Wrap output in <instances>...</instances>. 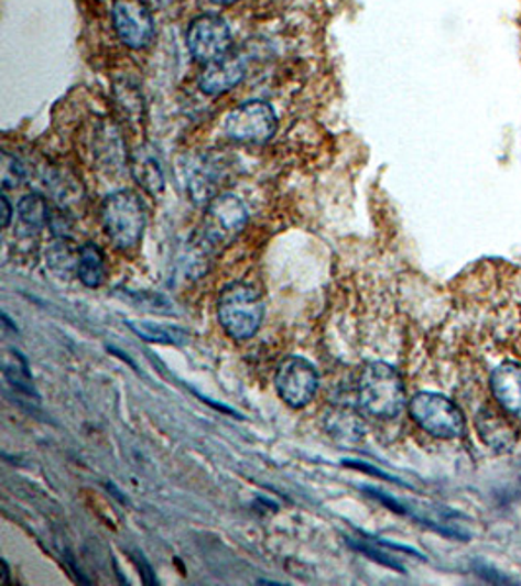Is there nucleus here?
<instances>
[{
  "mask_svg": "<svg viewBox=\"0 0 521 586\" xmlns=\"http://www.w3.org/2000/svg\"><path fill=\"white\" fill-rule=\"evenodd\" d=\"M280 120L272 104L265 100H248L229 112L222 123V130L231 141L260 145L274 138Z\"/></svg>",
  "mask_w": 521,
  "mask_h": 586,
  "instance_id": "obj_5",
  "label": "nucleus"
},
{
  "mask_svg": "<svg viewBox=\"0 0 521 586\" xmlns=\"http://www.w3.org/2000/svg\"><path fill=\"white\" fill-rule=\"evenodd\" d=\"M102 227L110 241L121 250L135 249L146 225V209L135 191L113 192L102 202Z\"/></svg>",
  "mask_w": 521,
  "mask_h": 586,
  "instance_id": "obj_3",
  "label": "nucleus"
},
{
  "mask_svg": "<svg viewBox=\"0 0 521 586\" xmlns=\"http://www.w3.org/2000/svg\"><path fill=\"white\" fill-rule=\"evenodd\" d=\"M0 202H2L0 206H2V211H4V214H2V227H9L10 219H12V206H10V202L7 196H2Z\"/></svg>",
  "mask_w": 521,
  "mask_h": 586,
  "instance_id": "obj_22",
  "label": "nucleus"
},
{
  "mask_svg": "<svg viewBox=\"0 0 521 586\" xmlns=\"http://www.w3.org/2000/svg\"><path fill=\"white\" fill-rule=\"evenodd\" d=\"M128 327L146 343L164 346L188 345L189 333L186 328L163 325L154 321H128Z\"/></svg>",
  "mask_w": 521,
  "mask_h": 586,
  "instance_id": "obj_14",
  "label": "nucleus"
},
{
  "mask_svg": "<svg viewBox=\"0 0 521 586\" xmlns=\"http://www.w3.org/2000/svg\"><path fill=\"white\" fill-rule=\"evenodd\" d=\"M326 431L338 444L356 446L366 436V424L350 409H340L326 416Z\"/></svg>",
  "mask_w": 521,
  "mask_h": 586,
  "instance_id": "obj_12",
  "label": "nucleus"
},
{
  "mask_svg": "<svg viewBox=\"0 0 521 586\" xmlns=\"http://www.w3.org/2000/svg\"><path fill=\"white\" fill-rule=\"evenodd\" d=\"M490 389L498 405L513 419L521 421V366L518 362L500 363L490 376Z\"/></svg>",
  "mask_w": 521,
  "mask_h": 586,
  "instance_id": "obj_11",
  "label": "nucleus"
},
{
  "mask_svg": "<svg viewBox=\"0 0 521 586\" xmlns=\"http://www.w3.org/2000/svg\"><path fill=\"white\" fill-rule=\"evenodd\" d=\"M343 466L356 467L358 471H366V474L376 475V477H381V479H384V481H394V484H401V481H399L397 477H393V475L383 474V471H379L377 467L369 466V464H366V462H358V459H343Z\"/></svg>",
  "mask_w": 521,
  "mask_h": 586,
  "instance_id": "obj_20",
  "label": "nucleus"
},
{
  "mask_svg": "<svg viewBox=\"0 0 521 586\" xmlns=\"http://www.w3.org/2000/svg\"><path fill=\"white\" fill-rule=\"evenodd\" d=\"M131 174L143 191L149 192L151 196H159L164 191L163 166L159 163L156 156L145 151H138L131 156Z\"/></svg>",
  "mask_w": 521,
  "mask_h": 586,
  "instance_id": "obj_15",
  "label": "nucleus"
},
{
  "mask_svg": "<svg viewBox=\"0 0 521 586\" xmlns=\"http://www.w3.org/2000/svg\"><path fill=\"white\" fill-rule=\"evenodd\" d=\"M111 24L121 44L129 50H145L154 40V18L145 0H113Z\"/></svg>",
  "mask_w": 521,
  "mask_h": 586,
  "instance_id": "obj_9",
  "label": "nucleus"
},
{
  "mask_svg": "<svg viewBox=\"0 0 521 586\" xmlns=\"http://www.w3.org/2000/svg\"><path fill=\"white\" fill-rule=\"evenodd\" d=\"M248 211L242 199L232 194L215 196L206 209L202 225V242L207 247H217L232 241L245 229Z\"/></svg>",
  "mask_w": 521,
  "mask_h": 586,
  "instance_id": "obj_7",
  "label": "nucleus"
},
{
  "mask_svg": "<svg viewBox=\"0 0 521 586\" xmlns=\"http://www.w3.org/2000/svg\"><path fill=\"white\" fill-rule=\"evenodd\" d=\"M138 567L139 571H141V575L145 577L146 585H154V583H156V580H154L153 571L146 565V561L143 560V557H138Z\"/></svg>",
  "mask_w": 521,
  "mask_h": 586,
  "instance_id": "obj_21",
  "label": "nucleus"
},
{
  "mask_svg": "<svg viewBox=\"0 0 521 586\" xmlns=\"http://www.w3.org/2000/svg\"><path fill=\"white\" fill-rule=\"evenodd\" d=\"M409 413L414 423L434 438H459L465 432V416L462 409L455 405L452 399L439 393L432 391L416 393L409 403Z\"/></svg>",
  "mask_w": 521,
  "mask_h": 586,
  "instance_id": "obj_4",
  "label": "nucleus"
},
{
  "mask_svg": "<svg viewBox=\"0 0 521 586\" xmlns=\"http://www.w3.org/2000/svg\"><path fill=\"white\" fill-rule=\"evenodd\" d=\"M77 276L86 287H100L106 280V257L95 242H86L77 252Z\"/></svg>",
  "mask_w": 521,
  "mask_h": 586,
  "instance_id": "obj_16",
  "label": "nucleus"
},
{
  "mask_svg": "<svg viewBox=\"0 0 521 586\" xmlns=\"http://www.w3.org/2000/svg\"><path fill=\"white\" fill-rule=\"evenodd\" d=\"M24 176H26V171H24V166L20 164L17 156L4 153L2 155V186L4 188H17L24 181Z\"/></svg>",
  "mask_w": 521,
  "mask_h": 586,
  "instance_id": "obj_19",
  "label": "nucleus"
},
{
  "mask_svg": "<svg viewBox=\"0 0 521 586\" xmlns=\"http://www.w3.org/2000/svg\"><path fill=\"white\" fill-rule=\"evenodd\" d=\"M264 315V302L252 285L232 282L222 287L217 302V319L232 340H248L254 337L262 327Z\"/></svg>",
  "mask_w": 521,
  "mask_h": 586,
  "instance_id": "obj_2",
  "label": "nucleus"
},
{
  "mask_svg": "<svg viewBox=\"0 0 521 586\" xmlns=\"http://www.w3.org/2000/svg\"><path fill=\"white\" fill-rule=\"evenodd\" d=\"M211 2L219 4V7H231V4H235V2H240V0H211Z\"/></svg>",
  "mask_w": 521,
  "mask_h": 586,
  "instance_id": "obj_23",
  "label": "nucleus"
},
{
  "mask_svg": "<svg viewBox=\"0 0 521 586\" xmlns=\"http://www.w3.org/2000/svg\"><path fill=\"white\" fill-rule=\"evenodd\" d=\"M359 405L377 419H394L406 406L401 373L384 362H369L359 376Z\"/></svg>",
  "mask_w": 521,
  "mask_h": 586,
  "instance_id": "obj_1",
  "label": "nucleus"
},
{
  "mask_svg": "<svg viewBox=\"0 0 521 586\" xmlns=\"http://www.w3.org/2000/svg\"><path fill=\"white\" fill-rule=\"evenodd\" d=\"M477 431H479L480 438L496 449H510L515 442V431L512 424L488 409L477 414Z\"/></svg>",
  "mask_w": 521,
  "mask_h": 586,
  "instance_id": "obj_13",
  "label": "nucleus"
},
{
  "mask_svg": "<svg viewBox=\"0 0 521 586\" xmlns=\"http://www.w3.org/2000/svg\"><path fill=\"white\" fill-rule=\"evenodd\" d=\"M321 376L315 363L303 356H287L275 371V389L285 405L307 406L318 391Z\"/></svg>",
  "mask_w": 521,
  "mask_h": 586,
  "instance_id": "obj_8",
  "label": "nucleus"
},
{
  "mask_svg": "<svg viewBox=\"0 0 521 586\" xmlns=\"http://www.w3.org/2000/svg\"><path fill=\"white\" fill-rule=\"evenodd\" d=\"M2 373L4 380L14 391H20L28 397H37L35 391L34 378L28 366L26 358L18 350H7L2 356Z\"/></svg>",
  "mask_w": 521,
  "mask_h": 586,
  "instance_id": "obj_17",
  "label": "nucleus"
},
{
  "mask_svg": "<svg viewBox=\"0 0 521 586\" xmlns=\"http://www.w3.org/2000/svg\"><path fill=\"white\" fill-rule=\"evenodd\" d=\"M2 583H4V585L9 583V567H7L4 561H2Z\"/></svg>",
  "mask_w": 521,
  "mask_h": 586,
  "instance_id": "obj_24",
  "label": "nucleus"
},
{
  "mask_svg": "<svg viewBox=\"0 0 521 586\" xmlns=\"http://www.w3.org/2000/svg\"><path fill=\"white\" fill-rule=\"evenodd\" d=\"M247 73V63L240 55L229 53L206 65L199 77V88L209 96H221L239 85Z\"/></svg>",
  "mask_w": 521,
  "mask_h": 586,
  "instance_id": "obj_10",
  "label": "nucleus"
},
{
  "mask_svg": "<svg viewBox=\"0 0 521 586\" xmlns=\"http://www.w3.org/2000/svg\"><path fill=\"white\" fill-rule=\"evenodd\" d=\"M186 44L189 55L197 63L209 65L231 53V28L225 18L217 14H202L189 22Z\"/></svg>",
  "mask_w": 521,
  "mask_h": 586,
  "instance_id": "obj_6",
  "label": "nucleus"
},
{
  "mask_svg": "<svg viewBox=\"0 0 521 586\" xmlns=\"http://www.w3.org/2000/svg\"><path fill=\"white\" fill-rule=\"evenodd\" d=\"M18 224L26 235H35L50 224V207L40 194H26L18 202Z\"/></svg>",
  "mask_w": 521,
  "mask_h": 586,
  "instance_id": "obj_18",
  "label": "nucleus"
}]
</instances>
